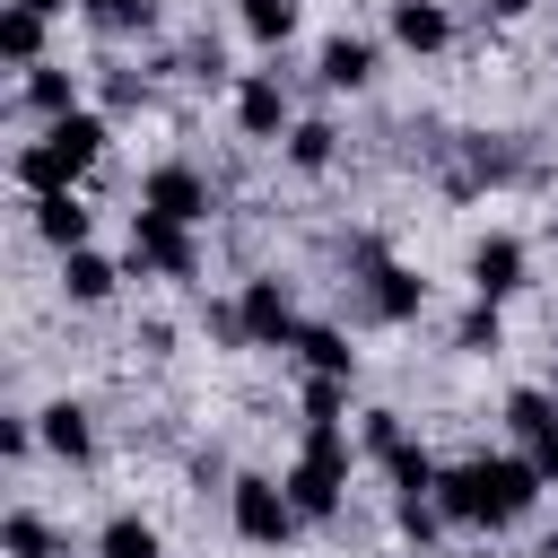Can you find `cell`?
<instances>
[{
	"label": "cell",
	"instance_id": "29",
	"mask_svg": "<svg viewBox=\"0 0 558 558\" xmlns=\"http://www.w3.org/2000/svg\"><path fill=\"white\" fill-rule=\"evenodd\" d=\"M357 445H366V453L384 462V453L401 445V410H366V427H357Z\"/></svg>",
	"mask_w": 558,
	"mask_h": 558
},
{
	"label": "cell",
	"instance_id": "24",
	"mask_svg": "<svg viewBox=\"0 0 558 558\" xmlns=\"http://www.w3.org/2000/svg\"><path fill=\"white\" fill-rule=\"evenodd\" d=\"M0 549H9V558H52V523H44L35 506H9V523H0Z\"/></svg>",
	"mask_w": 558,
	"mask_h": 558
},
{
	"label": "cell",
	"instance_id": "13",
	"mask_svg": "<svg viewBox=\"0 0 558 558\" xmlns=\"http://www.w3.org/2000/svg\"><path fill=\"white\" fill-rule=\"evenodd\" d=\"M17 105H26L35 122H61V113H78V70H61V61H35V70H17Z\"/></svg>",
	"mask_w": 558,
	"mask_h": 558
},
{
	"label": "cell",
	"instance_id": "19",
	"mask_svg": "<svg viewBox=\"0 0 558 558\" xmlns=\"http://www.w3.org/2000/svg\"><path fill=\"white\" fill-rule=\"evenodd\" d=\"M296 349H305V366H314V375H357V349H349V331H340V323H305V331H296Z\"/></svg>",
	"mask_w": 558,
	"mask_h": 558
},
{
	"label": "cell",
	"instance_id": "10",
	"mask_svg": "<svg viewBox=\"0 0 558 558\" xmlns=\"http://www.w3.org/2000/svg\"><path fill=\"white\" fill-rule=\"evenodd\" d=\"M235 131H244V140H270V148H279L288 131H296V113H288V87H279L270 70L235 78Z\"/></svg>",
	"mask_w": 558,
	"mask_h": 558
},
{
	"label": "cell",
	"instance_id": "27",
	"mask_svg": "<svg viewBox=\"0 0 558 558\" xmlns=\"http://www.w3.org/2000/svg\"><path fill=\"white\" fill-rule=\"evenodd\" d=\"M78 9H87V17H96V26H105V35H140V26H148V17H157V9H148V0H78Z\"/></svg>",
	"mask_w": 558,
	"mask_h": 558
},
{
	"label": "cell",
	"instance_id": "22",
	"mask_svg": "<svg viewBox=\"0 0 558 558\" xmlns=\"http://www.w3.org/2000/svg\"><path fill=\"white\" fill-rule=\"evenodd\" d=\"M235 26L253 44H288L296 35V0H235Z\"/></svg>",
	"mask_w": 558,
	"mask_h": 558
},
{
	"label": "cell",
	"instance_id": "35",
	"mask_svg": "<svg viewBox=\"0 0 558 558\" xmlns=\"http://www.w3.org/2000/svg\"><path fill=\"white\" fill-rule=\"evenodd\" d=\"M471 558H497V549H471Z\"/></svg>",
	"mask_w": 558,
	"mask_h": 558
},
{
	"label": "cell",
	"instance_id": "2",
	"mask_svg": "<svg viewBox=\"0 0 558 558\" xmlns=\"http://www.w3.org/2000/svg\"><path fill=\"white\" fill-rule=\"evenodd\" d=\"M105 140H113V131H105V113H61V122H44V131L17 148V166H9V174H17V192H26V201H35V192H78V183L96 174Z\"/></svg>",
	"mask_w": 558,
	"mask_h": 558
},
{
	"label": "cell",
	"instance_id": "31",
	"mask_svg": "<svg viewBox=\"0 0 558 558\" xmlns=\"http://www.w3.org/2000/svg\"><path fill=\"white\" fill-rule=\"evenodd\" d=\"M105 105H148V78L140 70H105Z\"/></svg>",
	"mask_w": 558,
	"mask_h": 558
},
{
	"label": "cell",
	"instance_id": "3",
	"mask_svg": "<svg viewBox=\"0 0 558 558\" xmlns=\"http://www.w3.org/2000/svg\"><path fill=\"white\" fill-rule=\"evenodd\" d=\"M288 497L305 523H331L340 497H349V436L340 427H305V453L288 462Z\"/></svg>",
	"mask_w": 558,
	"mask_h": 558
},
{
	"label": "cell",
	"instance_id": "12",
	"mask_svg": "<svg viewBox=\"0 0 558 558\" xmlns=\"http://www.w3.org/2000/svg\"><path fill=\"white\" fill-rule=\"evenodd\" d=\"M26 218H35V235H44L52 253H78V244L96 235V209H87L78 192H35V201H26Z\"/></svg>",
	"mask_w": 558,
	"mask_h": 558
},
{
	"label": "cell",
	"instance_id": "15",
	"mask_svg": "<svg viewBox=\"0 0 558 558\" xmlns=\"http://www.w3.org/2000/svg\"><path fill=\"white\" fill-rule=\"evenodd\" d=\"M392 44L401 52H445L453 44V9L445 0H392Z\"/></svg>",
	"mask_w": 558,
	"mask_h": 558
},
{
	"label": "cell",
	"instance_id": "14",
	"mask_svg": "<svg viewBox=\"0 0 558 558\" xmlns=\"http://www.w3.org/2000/svg\"><path fill=\"white\" fill-rule=\"evenodd\" d=\"M35 427H44V453H61V462H87L96 453V418H87V401H44L35 410Z\"/></svg>",
	"mask_w": 558,
	"mask_h": 558
},
{
	"label": "cell",
	"instance_id": "5",
	"mask_svg": "<svg viewBox=\"0 0 558 558\" xmlns=\"http://www.w3.org/2000/svg\"><path fill=\"white\" fill-rule=\"evenodd\" d=\"M131 262L157 279H201V235L166 209H131Z\"/></svg>",
	"mask_w": 558,
	"mask_h": 558
},
{
	"label": "cell",
	"instance_id": "9",
	"mask_svg": "<svg viewBox=\"0 0 558 558\" xmlns=\"http://www.w3.org/2000/svg\"><path fill=\"white\" fill-rule=\"evenodd\" d=\"M506 427H514V445L558 480V392H541V384H523V392H506Z\"/></svg>",
	"mask_w": 558,
	"mask_h": 558
},
{
	"label": "cell",
	"instance_id": "33",
	"mask_svg": "<svg viewBox=\"0 0 558 558\" xmlns=\"http://www.w3.org/2000/svg\"><path fill=\"white\" fill-rule=\"evenodd\" d=\"M17 9H44V17H61V9H70V0H17Z\"/></svg>",
	"mask_w": 558,
	"mask_h": 558
},
{
	"label": "cell",
	"instance_id": "6",
	"mask_svg": "<svg viewBox=\"0 0 558 558\" xmlns=\"http://www.w3.org/2000/svg\"><path fill=\"white\" fill-rule=\"evenodd\" d=\"M235 314H244V349H296V331H305L279 270H253V279L235 288Z\"/></svg>",
	"mask_w": 558,
	"mask_h": 558
},
{
	"label": "cell",
	"instance_id": "32",
	"mask_svg": "<svg viewBox=\"0 0 558 558\" xmlns=\"http://www.w3.org/2000/svg\"><path fill=\"white\" fill-rule=\"evenodd\" d=\"M480 9H488V17H523L532 0H480Z\"/></svg>",
	"mask_w": 558,
	"mask_h": 558
},
{
	"label": "cell",
	"instance_id": "28",
	"mask_svg": "<svg viewBox=\"0 0 558 558\" xmlns=\"http://www.w3.org/2000/svg\"><path fill=\"white\" fill-rule=\"evenodd\" d=\"M392 523H401V541H436V532H445V506H436V497H401Z\"/></svg>",
	"mask_w": 558,
	"mask_h": 558
},
{
	"label": "cell",
	"instance_id": "17",
	"mask_svg": "<svg viewBox=\"0 0 558 558\" xmlns=\"http://www.w3.org/2000/svg\"><path fill=\"white\" fill-rule=\"evenodd\" d=\"M0 61L9 70H35L44 61V9H17V0L0 9Z\"/></svg>",
	"mask_w": 558,
	"mask_h": 558
},
{
	"label": "cell",
	"instance_id": "8",
	"mask_svg": "<svg viewBox=\"0 0 558 558\" xmlns=\"http://www.w3.org/2000/svg\"><path fill=\"white\" fill-rule=\"evenodd\" d=\"M523 279H532V244H523V235H506V227H497V235H480V244H471V296L506 305Z\"/></svg>",
	"mask_w": 558,
	"mask_h": 558
},
{
	"label": "cell",
	"instance_id": "26",
	"mask_svg": "<svg viewBox=\"0 0 558 558\" xmlns=\"http://www.w3.org/2000/svg\"><path fill=\"white\" fill-rule=\"evenodd\" d=\"M384 471H392V488H401V497H427V488H436V462H427V453H418L410 436H401V445L384 453Z\"/></svg>",
	"mask_w": 558,
	"mask_h": 558
},
{
	"label": "cell",
	"instance_id": "34",
	"mask_svg": "<svg viewBox=\"0 0 558 558\" xmlns=\"http://www.w3.org/2000/svg\"><path fill=\"white\" fill-rule=\"evenodd\" d=\"M541 558H558V532H549V549H541Z\"/></svg>",
	"mask_w": 558,
	"mask_h": 558
},
{
	"label": "cell",
	"instance_id": "25",
	"mask_svg": "<svg viewBox=\"0 0 558 558\" xmlns=\"http://www.w3.org/2000/svg\"><path fill=\"white\" fill-rule=\"evenodd\" d=\"M305 427H340V410H349V375H305Z\"/></svg>",
	"mask_w": 558,
	"mask_h": 558
},
{
	"label": "cell",
	"instance_id": "21",
	"mask_svg": "<svg viewBox=\"0 0 558 558\" xmlns=\"http://www.w3.org/2000/svg\"><path fill=\"white\" fill-rule=\"evenodd\" d=\"M331 157H340V131L331 122H296L288 131V166L296 174H331Z\"/></svg>",
	"mask_w": 558,
	"mask_h": 558
},
{
	"label": "cell",
	"instance_id": "16",
	"mask_svg": "<svg viewBox=\"0 0 558 558\" xmlns=\"http://www.w3.org/2000/svg\"><path fill=\"white\" fill-rule=\"evenodd\" d=\"M122 288V262H105L96 244H78V253H61V296L70 305H105Z\"/></svg>",
	"mask_w": 558,
	"mask_h": 558
},
{
	"label": "cell",
	"instance_id": "7",
	"mask_svg": "<svg viewBox=\"0 0 558 558\" xmlns=\"http://www.w3.org/2000/svg\"><path fill=\"white\" fill-rule=\"evenodd\" d=\"M140 209H166V218L201 227V218L218 209V192H209V174H201V166L166 157V166H148V174H140Z\"/></svg>",
	"mask_w": 558,
	"mask_h": 558
},
{
	"label": "cell",
	"instance_id": "11",
	"mask_svg": "<svg viewBox=\"0 0 558 558\" xmlns=\"http://www.w3.org/2000/svg\"><path fill=\"white\" fill-rule=\"evenodd\" d=\"M366 314L375 323H418L427 314V279L410 262H366Z\"/></svg>",
	"mask_w": 558,
	"mask_h": 558
},
{
	"label": "cell",
	"instance_id": "4",
	"mask_svg": "<svg viewBox=\"0 0 558 558\" xmlns=\"http://www.w3.org/2000/svg\"><path fill=\"white\" fill-rule=\"evenodd\" d=\"M227 523H235V541H253V549H288L305 514H296L288 480H270V471H235V488H227Z\"/></svg>",
	"mask_w": 558,
	"mask_h": 558
},
{
	"label": "cell",
	"instance_id": "23",
	"mask_svg": "<svg viewBox=\"0 0 558 558\" xmlns=\"http://www.w3.org/2000/svg\"><path fill=\"white\" fill-rule=\"evenodd\" d=\"M453 349H462V357H497V349H506V323H497V305H488V296L453 323Z\"/></svg>",
	"mask_w": 558,
	"mask_h": 558
},
{
	"label": "cell",
	"instance_id": "20",
	"mask_svg": "<svg viewBox=\"0 0 558 558\" xmlns=\"http://www.w3.org/2000/svg\"><path fill=\"white\" fill-rule=\"evenodd\" d=\"M96 558H166V541H157L148 514H113V523L96 532Z\"/></svg>",
	"mask_w": 558,
	"mask_h": 558
},
{
	"label": "cell",
	"instance_id": "1",
	"mask_svg": "<svg viewBox=\"0 0 558 558\" xmlns=\"http://www.w3.org/2000/svg\"><path fill=\"white\" fill-rule=\"evenodd\" d=\"M541 488H549V471L532 462V453H480V462H453V471H436V506H445V523H480V532H497V523H523L532 506H541Z\"/></svg>",
	"mask_w": 558,
	"mask_h": 558
},
{
	"label": "cell",
	"instance_id": "18",
	"mask_svg": "<svg viewBox=\"0 0 558 558\" xmlns=\"http://www.w3.org/2000/svg\"><path fill=\"white\" fill-rule=\"evenodd\" d=\"M366 78H375V44H366V35H331V44H323V87H349V96H357Z\"/></svg>",
	"mask_w": 558,
	"mask_h": 558
},
{
	"label": "cell",
	"instance_id": "30",
	"mask_svg": "<svg viewBox=\"0 0 558 558\" xmlns=\"http://www.w3.org/2000/svg\"><path fill=\"white\" fill-rule=\"evenodd\" d=\"M35 445H44V427H35V418H0V462H26Z\"/></svg>",
	"mask_w": 558,
	"mask_h": 558
}]
</instances>
